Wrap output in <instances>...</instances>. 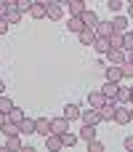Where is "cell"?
Masks as SVG:
<instances>
[{
  "mask_svg": "<svg viewBox=\"0 0 133 152\" xmlns=\"http://www.w3.org/2000/svg\"><path fill=\"white\" fill-rule=\"evenodd\" d=\"M80 120H83V123H88V126H99V123H104V118H101V112H99L96 107L83 110V112H80Z\"/></svg>",
  "mask_w": 133,
  "mask_h": 152,
  "instance_id": "1",
  "label": "cell"
},
{
  "mask_svg": "<svg viewBox=\"0 0 133 152\" xmlns=\"http://www.w3.org/2000/svg\"><path fill=\"white\" fill-rule=\"evenodd\" d=\"M99 112H101V118H104V120H115V112H117V99H107V102H104V107H101Z\"/></svg>",
  "mask_w": 133,
  "mask_h": 152,
  "instance_id": "2",
  "label": "cell"
},
{
  "mask_svg": "<svg viewBox=\"0 0 133 152\" xmlns=\"http://www.w3.org/2000/svg\"><path fill=\"white\" fill-rule=\"evenodd\" d=\"M107 56H109V61H112V64H125V61H128L125 48H109V51H107Z\"/></svg>",
  "mask_w": 133,
  "mask_h": 152,
  "instance_id": "3",
  "label": "cell"
},
{
  "mask_svg": "<svg viewBox=\"0 0 133 152\" xmlns=\"http://www.w3.org/2000/svg\"><path fill=\"white\" fill-rule=\"evenodd\" d=\"M133 115H131V107H123V104H117V112H115V123H120V126H125V123H131Z\"/></svg>",
  "mask_w": 133,
  "mask_h": 152,
  "instance_id": "4",
  "label": "cell"
},
{
  "mask_svg": "<svg viewBox=\"0 0 133 152\" xmlns=\"http://www.w3.org/2000/svg\"><path fill=\"white\" fill-rule=\"evenodd\" d=\"M104 102H107V96H104V91H101V88H99V91H91V94H88V104H91V107L101 110V107H104Z\"/></svg>",
  "mask_w": 133,
  "mask_h": 152,
  "instance_id": "5",
  "label": "cell"
},
{
  "mask_svg": "<svg viewBox=\"0 0 133 152\" xmlns=\"http://www.w3.org/2000/svg\"><path fill=\"white\" fill-rule=\"evenodd\" d=\"M67 128H69V120H67L64 115H61V118H53V120H51V134H59V136H61Z\"/></svg>",
  "mask_w": 133,
  "mask_h": 152,
  "instance_id": "6",
  "label": "cell"
},
{
  "mask_svg": "<svg viewBox=\"0 0 133 152\" xmlns=\"http://www.w3.org/2000/svg\"><path fill=\"white\" fill-rule=\"evenodd\" d=\"M61 147H64V142H61V136H59V134H48V136H45V150L59 152Z\"/></svg>",
  "mask_w": 133,
  "mask_h": 152,
  "instance_id": "7",
  "label": "cell"
},
{
  "mask_svg": "<svg viewBox=\"0 0 133 152\" xmlns=\"http://www.w3.org/2000/svg\"><path fill=\"white\" fill-rule=\"evenodd\" d=\"M80 19H83V24H85V27H93V29H96V24H99V13H96L93 8H85Z\"/></svg>",
  "mask_w": 133,
  "mask_h": 152,
  "instance_id": "8",
  "label": "cell"
},
{
  "mask_svg": "<svg viewBox=\"0 0 133 152\" xmlns=\"http://www.w3.org/2000/svg\"><path fill=\"white\" fill-rule=\"evenodd\" d=\"M128 24H131V21H128L125 16H120V13L112 16V29H115V32H128Z\"/></svg>",
  "mask_w": 133,
  "mask_h": 152,
  "instance_id": "9",
  "label": "cell"
},
{
  "mask_svg": "<svg viewBox=\"0 0 133 152\" xmlns=\"http://www.w3.org/2000/svg\"><path fill=\"white\" fill-rule=\"evenodd\" d=\"M35 134L48 136V134H51V120H48V118H37V120H35Z\"/></svg>",
  "mask_w": 133,
  "mask_h": 152,
  "instance_id": "10",
  "label": "cell"
},
{
  "mask_svg": "<svg viewBox=\"0 0 133 152\" xmlns=\"http://www.w3.org/2000/svg\"><path fill=\"white\" fill-rule=\"evenodd\" d=\"M0 131H3V136H5V139H8V136H19V134H21L19 123H11V120H5V123L0 126Z\"/></svg>",
  "mask_w": 133,
  "mask_h": 152,
  "instance_id": "11",
  "label": "cell"
},
{
  "mask_svg": "<svg viewBox=\"0 0 133 152\" xmlns=\"http://www.w3.org/2000/svg\"><path fill=\"white\" fill-rule=\"evenodd\" d=\"M77 37H80V43H83V45H93V40H96V29H93V27H85Z\"/></svg>",
  "mask_w": 133,
  "mask_h": 152,
  "instance_id": "12",
  "label": "cell"
},
{
  "mask_svg": "<svg viewBox=\"0 0 133 152\" xmlns=\"http://www.w3.org/2000/svg\"><path fill=\"white\" fill-rule=\"evenodd\" d=\"M107 80L120 83V80H123V67H120V64H109V67H107Z\"/></svg>",
  "mask_w": 133,
  "mask_h": 152,
  "instance_id": "13",
  "label": "cell"
},
{
  "mask_svg": "<svg viewBox=\"0 0 133 152\" xmlns=\"http://www.w3.org/2000/svg\"><path fill=\"white\" fill-rule=\"evenodd\" d=\"M101 91H104V96H107V99H115V96H117V91H120V83L107 80V83L101 86Z\"/></svg>",
  "mask_w": 133,
  "mask_h": 152,
  "instance_id": "14",
  "label": "cell"
},
{
  "mask_svg": "<svg viewBox=\"0 0 133 152\" xmlns=\"http://www.w3.org/2000/svg\"><path fill=\"white\" fill-rule=\"evenodd\" d=\"M83 142H93L96 139V126H88V123H83V128H80V134H77Z\"/></svg>",
  "mask_w": 133,
  "mask_h": 152,
  "instance_id": "15",
  "label": "cell"
},
{
  "mask_svg": "<svg viewBox=\"0 0 133 152\" xmlns=\"http://www.w3.org/2000/svg\"><path fill=\"white\" fill-rule=\"evenodd\" d=\"M29 16H32V19H45V16H48V8H45L43 3H32Z\"/></svg>",
  "mask_w": 133,
  "mask_h": 152,
  "instance_id": "16",
  "label": "cell"
},
{
  "mask_svg": "<svg viewBox=\"0 0 133 152\" xmlns=\"http://www.w3.org/2000/svg\"><path fill=\"white\" fill-rule=\"evenodd\" d=\"M61 16H64V5H59V3H51V5H48V19H51V21H59Z\"/></svg>",
  "mask_w": 133,
  "mask_h": 152,
  "instance_id": "17",
  "label": "cell"
},
{
  "mask_svg": "<svg viewBox=\"0 0 133 152\" xmlns=\"http://www.w3.org/2000/svg\"><path fill=\"white\" fill-rule=\"evenodd\" d=\"M67 27H69V32H75V35H80V32L85 29V24H83V19H80V16H69Z\"/></svg>",
  "mask_w": 133,
  "mask_h": 152,
  "instance_id": "18",
  "label": "cell"
},
{
  "mask_svg": "<svg viewBox=\"0 0 133 152\" xmlns=\"http://www.w3.org/2000/svg\"><path fill=\"white\" fill-rule=\"evenodd\" d=\"M112 32H115V29H112V21H99V24H96V35H99V37H109Z\"/></svg>",
  "mask_w": 133,
  "mask_h": 152,
  "instance_id": "19",
  "label": "cell"
},
{
  "mask_svg": "<svg viewBox=\"0 0 133 152\" xmlns=\"http://www.w3.org/2000/svg\"><path fill=\"white\" fill-rule=\"evenodd\" d=\"M80 112H83V110H80V107H77V104H67V107H64V112H61V115H64V118H67V120H77V118H80Z\"/></svg>",
  "mask_w": 133,
  "mask_h": 152,
  "instance_id": "20",
  "label": "cell"
},
{
  "mask_svg": "<svg viewBox=\"0 0 133 152\" xmlns=\"http://www.w3.org/2000/svg\"><path fill=\"white\" fill-rule=\"evenodd\" d=\"M88 8V3H80V0H72L69 3V16H83V11Z\"/></svg>",
  "mask_w": 133,
  "mask_h": 152,
  "instance_id": "21",
  "label": "cell"
},
{
  "mask_svg": "<svg viewBox=\"0 0 133 152\" xmlns=\"http://www.w3.org/2000/svg\"><path fill=\"white\" fill-rule=\"evenodd\" d=\"M109 45L112 48H123L125 45V32H112L109 35Z\"/></svg>",
  "mask_w": 133,
  "mask_h": 152,
  "instance_id": "22",
  "label": "cell"
},
{
  "mask_svg": "<svg viewBox=\"0 0 133 152\" xmlns=\"http://www.w3.org/2000/svg\"><path fill=\"white\" fill-rule=\"evenodd\" d=\"M93 48H96L99 53H107V51L112 48V45H109V37H99V35H96V40H93Z\"/></svg>",
  "mask_w": 133,
  "mask_h": 152,
  "instance_id": "23",
  "label": "cell"
},
{
  "mask_svg": "<svg viewBox=\"0 0 133 152\" xmlns=\"http://www.w3.org/2000/svg\"><path fill=\"white\" fill-rule=\"evenodd\" d=\"M117 104H131V88L128 86H120V91H117Z\"/></svg>",
  "mask_w": 133,
  "mask_h": 152,
  "instance_id": "24",
  "label": "cell"
},
{
  "mask_svg": "<svg viewBox=\"0 0 133 152\" xmlns=\"http://www.w3.org/2000/svg\"><path fill=\"white\" fill-rule=\"evenodd\" d=\"M77 139H80V136H77V134H72L69 128L61 134V142H64V147H75V144H77Z\"/></svg>",
  "mask_w": 133,
  "mask_h": 152,
  "instance_id": "25",
  "label": "cell"
},
{
  "mask_svg": "<svg viewBox=\"0 0 133 152\" xmlns=\"http://www.w3.org/2000/svg\"><path fill=\"white\" fill-rule=\"evenodd\" d=\"M21 16H24V13H21L19 8H8V13H5L8 24H19V21H21Z\"/></svg>",
  "mask_w": 133,
  "mask_h": 152,
  "instance_id": "26",
  "label": "cell"
},
{
  "mask_svg": "<svg viewBox=\"0 0 133 152\" xmlns=\"http://www.w3.org/2000/svg\"><path fill=\"white\" fill-rule=\"evenodd\" d=\"M24 118H27V115H24V110H19V107H13V110L8 112V120H11V123H21Z\"/></svg>",
  "mask_w": 133,
  "mask_h": 152,
  "instance_id": "27",
  "label": "cell"
},
{
  "mask_svg": "<svg viewBox=\"0 0 133 152\" xmlns=\"http://www.w3.org/2000/svg\"><path fill=\"white\" fill-rule=\"evenodd\" d=\"M19 128H21V134H35V120L32 118H24L19 123Z\"/></svg>",
  "mask_w": 133,
  "mask_h": 152,
  "instance_id": "28",
  "label": "cell"
},
{
  "mask_svg": "<svg viewBox=\"0 0 133 152\" xmlns=\"http://www.w3.org/2000/svg\"><path fill=\"white\" fill-rule=\"evenodd\" d=\"M5 147H8V150H24V144H21L19 136H8V139H5Z\"/></svg>",
  "mask_w": 133,
  "mask_h": 152,
  "instance_id": "29",
  "label": "cell"
},
{
  "mask_svg": "<svg viewBox=\"0 0 133 152\" xmlns=\"http://www.w3.org/2000/svg\"><path fill=\"white\" fill-rule=\"evenodd\" d=\"M120 67H123V80H133V61H125Z\"/></svg>",
  "mask_w": 133,
  "mask_h": 152,
  "instance_id": "30",
  "label": "cell"
},
{
  "mask_svg": "<svg viewBox=\"0 0 133 152\" xmlns=\"http://www.w3.org/2000/svg\"><path fill=\"white\" fill-rule=\"evenodd\" d=\"M0 110H3V112H11V110H13V102H11L8 96H3V94H0Z\"/></svg>",
  "mask_w": 133,
  "mask_h": 152,
  "instance_id": "31",
  "label": "cell"
},
{
  "mask_svg": "<svg viewBox=\"0 0 133 152\" xmlns=\"http://www.w3.org/2000/svg\"><path fill=\"white\" fill-rule=\"evenodd\" d=\"M32 3H35V0H19V3H16V8H19L21 13H29V8H32Z\"/></svg>",
  "mask_w": 133,
  "mask_h": 152,
  "instance_id": "32",
  "label": "cell"
},
{
  "mask_svg": "<svg viewBox=\"0 0 133 152\" xmlns=\"http://www.w3.org/2000/svg\"><path fill=\"white\" fill-rule=\"evenodd\" d=\"M88 152H104V144L93 139V142H88Z\"/></svg>",
  "mask_w": 133,
  "mask_h": 152,
  "instance_id": "33",
  "label": "cell"
},
{
  "mask_svg": "<svg viewBox=\"0 0 133 152\" xmlns=\"http://www.w3.org/2000/svg\"><path fill=\"white\" fill-rule=\"evenodd\" d=\"M107 5H109V11H115V13H117V11L123 8V0H109Z\"/></svg>",
  "mask_w": 133,
  "mask_h": 152,
  "instance_id": "34",
  "label": "cell"
},
{
  "mask_svg": "<svg viewBox=\"0 0 133 152\" xmlns=\"http://www.w3.org/2000/svg\"><path fill=\"white\" fill-rule=\"evenodd\" d=\"M123 48H125V51H131V48H133V35H131V29L125 32V45H123Z\"/></svg>",
  "mask_w": 133,
  "mask_h": 152,
  "instance_id": "35",
  "label": "cell"
},
{
  "mask_svg": "<svg viewBox=\"0 0 133 152\" xmlns=\"http://www.w3.org/2000/svg\"><path fill=\"white\" fill-rule=\"evenodd\" d=\"M8 32V19H0V37Z\"/></svg>",
  "mask_w": 133,
  "mask_h": 152,
  "instance_id": "36",
  "label": "cell"
},
{
  "mask_svg": "<svg viewBox=\"0 0 133 152\" xmlns=\"http://www.w3.org/2000/svg\"><path fill=\"white\" fill-rule=\"evenodd\" d=\"M5 13H8V5H5V3L0 0V19H5Z\"/></svg>",
  "mask_w": 133,
  "mask_h": 152,
  "instance_id": "37",
  "label": "cell"
},
{
  "mask_svg": "<svg viewBox=\"0 0 133 152\" xmlns=\"http://www.w3.org/2000/svg\"><path fill=\"white\" fill-rule=\"evenodd\" d=\"M125 150L133 152V136H128V139H125Z\"/></svg>",
  "mask_w": 133,
  "mask_h": 152,
  "instance_id": "38",
  "label": "cell"
},
{
  "mask_svg": "<svg viewBox=\"0 0 133 152\" xmlns=\"http://www.w3.org/2000/svg\"><path fill=\"white\" fill-rule=\"evenodd\" d=\"M3 3H5L8 8H16V3H19V0H3Z\"/></svg>",
  "mask_w": 133,
  "mask_h": 152,
  "instance_id": "39",
  "label": "cell"
},
{
  "mask_svg": "<svg viewBox=\"0 0 133 152\" xmlns=\"http://www.w3.org/2000/svg\"><path fill=\"white\" fill-rule=\"evenodd\" d=\"M5 120H8V112H3V110H0V126H3Z\"/></svg>",
  "mask_w": 133,
  "mask_h": 152,
  "instance_id": "40",
  "label": "cell"
},
{
  "mask_svg": "<svg viewBox=\"0 0 133 152\" xmlns=\"http://www.w3.org/2000/svg\"><path fill=\"white\" fill-rule=\"evenodd\" d=\"M35 3H43V5H45V8H48V5H51V3H53V0H35Z\"/></svg>",
  "mask_w": 133,
  "mask_h": 152,
  "instance_id": "41",
  "label": "cell"
},
{
  "mask_svg": "<svg viewBox=\"0 0 133 152\" xmlns=\"http://www.w3.org/2000/svg\"><path fill=\"white\" fill-rule=\"evenodd\" d=\"M53 3H59V5H69L72 0H53Z\"/></svg>",
  "mask_w": 133,
  "mask_h": 152,
  "instance_id": "42",
  "label": "cell"
},
{
  "mask_svg": "<svg viewBox=\"0 0 133 152\" xmlns=\"http://www.w3.org/2000/svg\"><path fill=\"white\" fill-rule=\"evenodd\" d=\"M128 61H133V48H131V51H128Z\"/></svg>",
  "mask_w": 133,
  "mask_h": 152,
  "instance_id": "43",
  "label": "cell"
},
{
  "mask_svg": "<svg viewBox=\"0 0 133 152\" xmlns=\"http://www.w3.org/2000/svg\"><path fill=\"white\" fill-rule=\"evenodd\" d=\"M128 13H131V19H133V5H128Z\"/></svg>",
  "mask_w": 133,
  "mask_h": 152,
  "instance_id": "44",
  "label": "cell"
},
{
  "mask_svg": "<svg viewBox=\"0 0 133 152\" xmlns=\"http://www.w3.org/2000/svg\"><path fill=\"white\" fill-rule=\"evenodd\" d=\"M3 91H5V86H3V80H0V94H3Z\"/></svg>",
  "mask_w": 133,
  "mask_h": 152,
  "instance_id": "45",
  "label": "cell"
},
{
  "mask_svg": "<svg viewBox=\"0 0 133 152\" xmlns=\"http://www.w3.org/2000/svg\"><path fill=\"white\" fill-rule=\"evenodd\" d=\"M131 104H133V88H131Z\"/></svg>",
  "mask_w": 133,
  "mask_h": 152,
  "instance_id": "46",
  "label": "cell"
},
{
  "mask_svg": "<svg viewBox=\"0 0 133 152\" xmlns=\"http://www.w3.org/2000/svg\"><path fill=\"white\" fill-rule=\"evenodd\" d=\"M128 5H133V0H128Z\"/></svg>",
  "mask_w": 133,
  "mask_h": 152,
  "instance_id": "47",
  "label": "cell"
},
{
  "mask_svg": "<svg viewBox=\"0 0 133 152\" xmlns=\"http://www.w3.org/2000/svg\"><path fill=\"white\" fill-rule=\"evenodd\" d=\"M80 3H88V0H80Z\"/></svg>",
  "mask_w": 133,
  "mask_h": 152,
  "instance_id": "48",
  "label": "cell"
},
{
  "mask_svg": "<svg viewBox=\"0 0 133 152\" xmlns=\"http://www.w3.org/2000/svg\"><path fill=\"white\" fill-rule=\"evenodd\" d=\"M131 115H133V107H131Z\"/></svg>",
  "mask_w": 133,
  "mask_h": 152,
  "instance_id": "49",
  "label": "cell"
},
{
  "mask_svg": "<svg viewBox=\"0 0 133 152\" xmlns=\"http://www.w3.org/2000/svg\"><path fill=\"white\" fill-rule=\"evenodd\" d=\"M131 35H133V29H131Z\"/></svg>",
  "mask_w": 133,
  "mask_h": 152,
  "instance_id": "50",
  "label": "cell"
}]
</instances>
